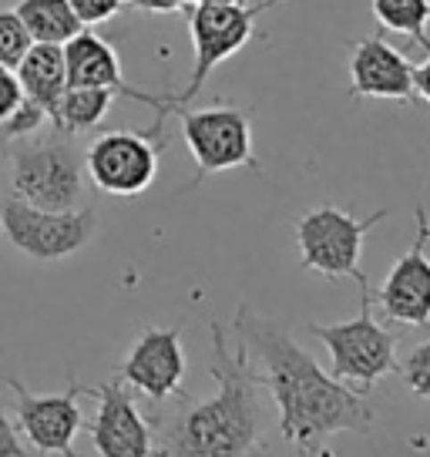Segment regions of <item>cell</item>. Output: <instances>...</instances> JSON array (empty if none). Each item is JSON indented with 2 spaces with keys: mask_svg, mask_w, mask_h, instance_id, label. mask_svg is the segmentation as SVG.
<instances>
[{
  "mask_svg": "<svg viewBox=\"0 0 430 457\" xmlns=\"http://www.w3.org/2000/svg\"><path fill=\"white\" fill-rule=\"evenodd\" d=\"M236 333L249 357L262 363L259 384L269 386L279 407V434L300 457H330V437L373 430L376 411L370 407V394L323 373L283 323L239 303Z\"/></svg>",
  "mask_w": 430,
  "mask_h": 457,
  "instance_id": "cell-1",
  "label": "cell"
},
{
  "mask_svg": "<svg viewBox=\"0 0 430 457\" xmlns=\"http://www.w3.org/2000/svg\"><path fill=\"white\" fill-rule=\"evenodd\" d=\"M87 397L98 400V414L87 424L98 457H155V428L118 377L87 386Z\"/></svg>",
  "mask_w": 430,
  "mask_h": 457,
  "instance_id": "cell-14",
  "label": "cell"
},
{
  "mask_svg": "<svg viewBox=\"0 0 430 457\" xmlns=\"http://www.w3.org/2000/svg\"><path fill=\"white\" fill-rule=\"evenodd\" d=\"M0 457H28V447L21 444V430L0 407Z\"/></svg>",
  "mask_w": 430,
  "mask_h": 457,
  "instance_id": "cell-24",
  "label": "cell"
},
{
  "mask_svg": "<svg viewBox=\"0 0 430 457\" xmlns=\"http://www.w3.org/2000/svg\"><path fill=\"white\" fill-rule=\"evenodd\" d=\"M266 4H212V0H192L188 11V30H192V47H195V68L182 91L169 95L172 114L178 108H188L199 98L205 81L212 71L229 61L236 51H243L256 34V21Z\"/></svg>",
  "mask_w": 430,
  "mask_h": 457,
  "instance_id": "cell-6",
  "label": "cell"
},
{
  "mask_svg": "<svg viewBox=\"0 0 430 457\" xmlns=\"http://www.w3.org/2000/svg\"><path fill=\"white\" fill-rule=\"evenodd\" d=\"M175 114L182 121L188 155L195 162V179L188 186H199L205 175H219V171H259L249 108L209 104V108H178Z\"/></svg>",
  "mask_w": 430,
  "mask_h": 457,
  "instance_id": "cell-7",
  "label": "cell"
},
{
  "mask_svg": "<svg viewBox=\"0 0 430 457\" xmlns=\"http://www.w3.org/2000/svg\"><path fill=\"white\" fill-rule=\"evenodd\" d=\"M30 47V37L21 17L14 11H0V64L17 68V61L24 57V51Z\"/></svg>",
  "mask_w": 430,
  "mask_h": 457,
  "instance_id": "cell-20",
  "label": "cell"
},
{
  "mask_svg": "<svg viewBox=\"0 0 430 457\" xmlns=\"http://www.w3.org/2000/svg\"><path fill=\"white\" fill-rule=\"evenodd\" d=\"M360 313L343 323H310V333L330 350V377L370 394L373 384L401 370L397 360V329L373 320V286L360 279Z\"/></svg>",
  "mask_w": 430,
  "mask_h": 457,
  "instance_id": "cell-4",
  "label": "cell"
},
{
  "mask_svg": "<svg viewBox=\"0 0 430 457\" xmlns=\"http://www.w3.org/2000/svg\"><path fill=\"white\" fill-rule=\"evenodd\" d=\"M68 4H71L74 17L81 21V28L104 24L121 14V7H125V0H68Z\"/></svg>",
  "mask_w": 430,
  "mask_h": 457,
  "instance_id": "cell-22",
  "label": "cell"
},
{
  "mask_svg": "<svg viewBox=\"0 0 430 457\" xmlns=\"http://www.w3.org/2000/svg\"><path fill=\"white\" fill-rule=\"evenodd\" d=\"M115 98L118 95L108 87H64V95L51 108L47 121L54 125V131L68 135V138L85 135V131H95L104 121V114L112 112Z\"/></svg>",
  "mask_w": 430,
  "mask_h": 457,
  "instance_id": "cell-17",
  "label": "cell"
},
{
  "mask_svg": "<svg viewBox=\"0 0 430 457\" xmlns=\"http://www.w3.org/2000/svg\"><path fill=\"white\" fill-rule=\"evenodd\" d=\"M118 380L138 390L152 403H165L182 394L188 373V360L182 350V327H148L131 343L128 357L115 367Z\"/></svg>",
  "mask_w": 430,
  "mask_h": 457,
  "instance_id": "cell-12",
  "label": "cell"
},
{
  "mask_svg": "<svg viewBox=\"0 0 430 457\" xmlns=\"http://www.w3.org/2000/svg\"><path fill=\"white\" fill-rule=\"evenodd\" d=\"M61 51H64V68H68V87H108V91H115L118 98H131L138 104L155 108V121H152L148 135L152 138L161 135V121L172 114L169 95H152V91L131 87L125 81V74H121L118 51L101 34L81 28L71 41L61 44Z\"/></svg>",
  "mask_w": 430,
  "mask_h": 457,
  "instance_id": "cell-13",
  "label": "cell"
},
{
  "mask_svg": "<svg viewBox=\"0 0 430 457\" xmlns=\"http://www.w3.org/2000/svg\"><path fill=\"white\" fill-rule=\"evenodd\" d=\"M4 384L14 394V424L28 437V444L41 454H74V437L85 428V414L78 400L87 397L85 386L68 380V390L61 394H30L17 377H4Z\"/></svg>",
  "mask_w": 430,
  "mask_h": 457,
  "instance_id": "cell-10",
  "label": "cell"
},
{
  "mask_svg": "<svg viewBox=\"0 0 430 457\" xmlns=\"http://www.w3.org/2000/svg\"><path fill=\"white\" fill-rule=\"evenodd\" d=\"M414 98L430 104V47H427V57L420 64H414Z\"/></svg>",
  "mask_w": 430,
  "mask_h": 457,
  "instance_id": "cell-25",
  "label": "cell"
},
{
  "mask_svg": "<svg viewBox=\"0 0 430 457\" xmlns=\"http://www.w3.org/2000/svg\"><path fill=\"white\" fill-rule=\"evenodd\" d=\"M14 14L34 44H64L81 30L68 0H17Z\"/></svg>",
  "mask_w": 430,
  "mask_h": 457,
  "instance_id": "cell-18",
  "label": "cell"
},
{
  "mask_svg": "<svg viewBox=\"0 0 430 457\" xmlns=\"http://www.w3.org/2000/svg\"><path fill=\"white\" fill-rule=\"evenodd\" d=\"M125 7L148 11V14H175V11H182L175 0H125Z\"/></svg>",
  "mask_w": 430,
  "mask_h": 457,
  "instance_id": "cell-26",
  "label": "cell"
},
{
  "mask_svg": "<svg viewBox=\"0 0 430 457\" xmlns=\"http://www.w3.org/2000/svg\"><path fill=\"white\" fill-rule=\"evenodd\" d=\"M390 209H376L367 219H353L336 205H316L296 219V245H300V266L319 272L323 279H367L360 270L363 239L373 226H380Z\"/></svg>",
  "mask_w": 430,
  "mask_h": 457,
  "instance_id": "cell-5",
  "label": "cell"
},
{
  "mask_svg": "<svg viewBox=\"0 0 430 457\" xmlns=\"http://www.w3.org/2000/svg\"><path fill=\"white\" fill-rule=\"evenodd\" d=\"M0 228L24 256L37 259V262H58V259L81 253L95 239L98 212H95V205H81L71 212H51V209L28 205L17 195H4L0 199Z\"/></svg>",
  "mask_w": 430,
  "mask_h": 457,
  "instance_id": "cell-8",
  "label": "cell"
},
{
  "mask_svg": "<svg viewBox=\"0 0 430 457\" xmlns=\"http://www.w3.org/2000/svg\"><path fill=\"white\" fill-rule=\"evenodd\" d=\"M417 236L414 245L390 266L387 279L373 293V300L380 303L384 320L397 323L401 329H417L430 323V215L424 205L414 209Z\"/></svg>",
  "mask_w": 430,
  "mask_h": 457,
  "instance_id": "cell-11",
  "label": "cell"
},
{
  "mask_svg": "<svg viewBox=\"0 0 430 457\" xmlns=\"http://www.w3.org/2000/svg\"><path fill=\"white\" fill-rule=\"evenodd\" d=\"M17 85L24 91V98L34 101L44 114H51V108L58 104V98L68 87V68H64V51L61 44H34L24 51V57L17 61Z\"/></svg>",
  "mask_w": 430,
  "mask_h": 457,
  "instance_id": "cell-16",
  "label": "cell"
},
{
  "mask_svg": "<svg viewBox=\"0 0 430 457\" xmlns=\"http://www.w3.org/2000/svg\"><path fill=\"white\" fill-rule=\"evenodd\" d=\"M21 101H24V91H21V85H17L14 68L0 64V125L21 108Z\"/></svg>",
  "mask_w": 430,
  "mask_h": 457,
  "instance_id": "cell-23",
  "label": "cell"
},
{
  "mask_svg": "<svg viewBox=\"0 0 430 457\" xmlns=\"http://www.w3.org/2000/svg\"><path fill=\"white\" fill-rule=\"evenodd\" d=\"M370 7L380 28L393 30V34H407L424 51L430 47V0H370Z\"/></svg>",
  "mask_w": 430,
  "mask_h": 457,
  "instance_id": "cell-19",
  "label": "cell"
},
{
  "mask_svg": "<svg viewBox=\"0 0 430 457\" xmlns=\"http://www.w3.org/2000/svg\"><path fill=\"white\" fill-rule=\"evenodd\" d=\"M212 380L215 394L186 403L172 420L152 428L161 441L155 457H262V403H259V370L243 343L236 353L226 343V329L212 323Z\"/></svg>",
  "mask_w": 430,
  "mask_h": 457,
  "instance_id": "cell-2",
  "label": "cell"
},
{
  "mask_svg": "<svg viewBox=\"0 0 430 457\" xmlns=\"http://www.w3.org/2000/svg\"><path fill=\"white\" fill-rule=\"evenodd\" d=\"M7 171H11V195L28 205L71 212L85 202V152L61 131L47 138H37L34 131L28 138L11 142Z\"/></svg>",
  "mask_w": 430,
  "mask_h": 457,
  "instance_id": "cell-3",
  "label": "cell"
},
{
  "mask_svg": "<svg viewBox=\"0 0 430 457\" xmlns=\"http://www.w3.org/2000/svg\"><path fill=\"white\" fill-rule=\"evenodd\" d=\"M350 98L410 101L414 64L380 34L360 37L350 47Z\"/></svg>",
  "mask_w": 430,
  "mask_h": 457,
  "instance_id": "cell-15",
  "label": "cell"
},
{
  "mask_svg": "<svg viewBox=\"0 0 430 457\" xmlns=\"http://www.w3.org/2000/svg\"><path fill=\"white\" fill-rule=\"evenodd\" d=\"M403 384L410 386V394L420 400H430V340L417 343L414 350L407 353V360L401 363Z\"/></svg>",
  "mask_w": 430,
  "mask_h": 457,
  "instance_id": "cell-21",
  "label": "cell"
},
{
  "mask_svg": "<svg viewBox=\"0 0 430 457\" xmlns=\"http://www.w3.org/2000/svg\"><path fill=\"white\" fill-rule=\"evenodd\" d=\"M85 175L108 195L135 199L158 175V138L148 131H104L85 152Z\"/></svg>",
  "mask_w": 430,
  "mask_h": 457,
  "instance_id": "cell-9",
  "label": "cell"
}]
</instances>
